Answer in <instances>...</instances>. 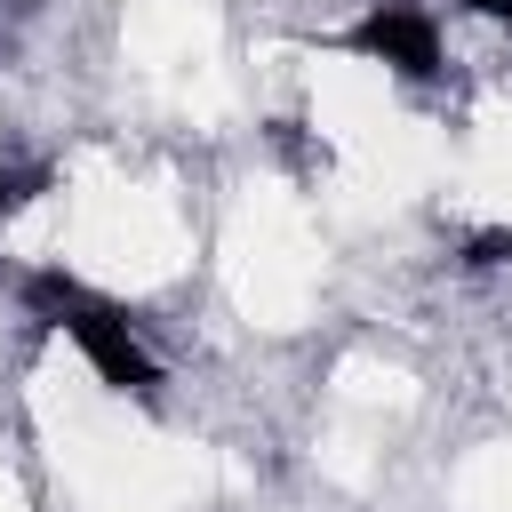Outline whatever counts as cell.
I'll return each mask as SVG.
<instances>
[{"label": "cell", "instance_id": "obj_1", "mask_svg": "<svg viewBox=\"0 0 512 512\" xmlns=\"http://www.w3.org/2000/svg\"><path fill=\"white\" fill-rule=\"evenodd\" d=\"M24 304H32L48 328H64L112 392H128V400H160V360L136 344V328H128V312H120V304L88 296V288H80V280H64V272H24Z\"/></svg>", "mask_w": 512, "mask_h": 512}, {"label": "cell", "instance_id": "obj_2", "mask_svg": "<svg viewBox=\"0 0 512 512\" xmlns=\"http://www.w3.org/2000/svg\"><path fill=\"white\" fill-rule=\"evenodd\" d=\"M344 48L368 56V64H392V72H408V80H432V72H440V24H432L424 8H408V0L368 8V16L344 32Z\"/></svg>", "mask_w": 512, "mask_h": 512}, {"label": "cell", "instance_id": "obj_3", "mask_svg": "<svg viewBox=\"0 0 512 512\" xmlns=\"http://www.w3.org/2000/svg\"><path fill=\"white\" fill-rule=\"evenodd\" d=\"M464 264H472V272H496V264H512V224H480V232L464 240Z\"/></svg>", "mask_w": 512, "mask_h": 512}, {"label": "cell", "instance_id": "obj_4", "mask_svg": "<svg viewBox=\"0 0 512 512\" xmlns=\"http://www.w3.org/2000/svg\"><path fill=\"white\" fill-rule=\"evenodd\" d=\"M32 192H48V168H0V216H16Z\"/></svg>", "mask_w": 512, "mask_h": 512}, {"label": "cell", "instance_id": "obj_5", "mask_svg": "<svg viewBox=\"0 0 512 512\" xmlns=\"http://www.w3.org/2000/svg\"><path fill=\"white\" fill-rule=\"evenodd\" d=\"M472 16H488V24H512V0H472Z\"/></svg>", "mask_w": 512, "mask_h": 512}]
</instances>
